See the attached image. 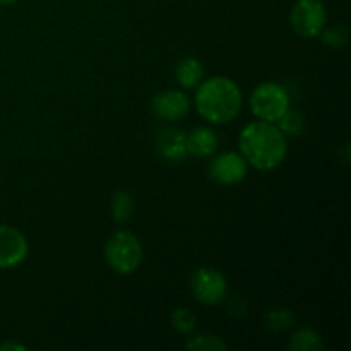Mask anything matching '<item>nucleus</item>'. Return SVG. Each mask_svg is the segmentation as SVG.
<instances>
[{"label":"nucleus","mask_w":351,"mask_h":351,"mask_svg":"<svg viewBox=\"0 0 351 351\" xmlns=\"http://www.w3.org/2000/svg\"><path fill=\"white\" fill-rule=\"evenodd\" d=\"M239 146L247 163L263 171L280 167L288 153L287 136H283L274 123L263 120L243 127L239 137Z\"/></svg>","instance_id":"1"},{"label":"nucleus","mask_w":351,"mask_h":351,"mask_svg":"<svg viewBox=\"0 0 351 351\" xmlns=\"http://www.w3.org/2000/svg\"><path fill=\"white\" fill-rule=\"evenodd\" d=\"M242 91L235 81L225 75H215L197 86L195 108L199 115L211 123H228L242 110Z\"/></svg>","instance_id":"2"},{"label":"nucleus","mask_w":351,"mask_h":351,"mask_svg":"<svg viewBox=\"0 0 351 351\" xmlns=\"http://www.w3.org/2000/svg\"><path fill=\"white\" fill-rule=\"evenodd\" d=\"M143 245L130 232H115L105 245V259L119 274H132L143 263Z\"/></svg>","instance_id":"3"},{"label":"nucleus","mask_w":351,"mask_h":351,"mask_svg":"<svg viewBox=\"0 0 351 351\" xmlns=\"http://www.w3.org/2000/svg\"><path fill=\"white\" fill-rule=\"evenodd\" d=\"M250 110L263 122L276 123L290 110V96L278 82H263L250 95Z\"/></svg>","instance_id":"4"},{"label":"nucleus","mask_w":351,"mask_h":351,"mask_svg":"<svg viewBox=\"0 0 351 351\" xmlns=\"http://www.w3.org/2000/svg\"><path fill=\"white\" fill-rule=\"evenodd\" d=\"M326 7L322 0H297L291 9L290 23L302 38H317L326 26Z\"/></svg>","instance_id":"5"},{"label":"nucleus","mask_w":351,"mask_h":351,"mask_svg":"<svg viewBox=\"0 0 351 351\" xmlns=\"http://www.w3.org/2000/svg\"><path fill=\"white\" fill-rule=\"evenodd\" d=\"M192 295L204 305H216L225 300L226 280L215 267H199L191 278Z\"/></svg>","instance_id":"6"},{"label":"nucleus","mask_w":351,"mask_h":351,"mask_svg":"<svg viewBox=\"0 0 351 351\" xmlns=\"http://www.w3.org/2000/svg\"><path fill=\"white\" fill-rule=\"evenodd\" d=\"M247 175V161L242 154L223 153L216 156L209 165V177L219 185H235Z\"/></svg>","instance_id":"7"},{"label":"nucleus","mask_w":351,"mask_h":351,"mask_svg":"<svg viewBox=\"0 0 351 351\" xmlns=\"http://www.w3.org/2000/svg\"><path fill=\"white\" fill-rule=\"evenodd\" d=\"M29 245L23 233L9 225H0V269H9L23 263Z\"/></svg>","instance_id":"8"},{"label":"nucleus","mask_w":351,"mask_h":351,"mask_svg":"<svg viewBox=\"0 0 351 351\" xmlns=\"http://www.w3.org/2000/svg\"><path fill=\"white\" fill-rule=\"evenodd\" d=\"M191 108L189 96L184 91L177 89H167L160 93L151 101V112L156 119L165 120V122H177Z\"/></svg>","instance_id":"9"},{"label":"nucleus","mask_w":351,"mask_h":351,"mask_svg":"<svg viewBox=\"0 0 351 351\" xmlns=\"http://www.w3.org/2000/svg\"><path fill=\"white\" fill-rule=\"evenodd\" d=\"M158 149L168 161H184L187 156V136L178 129H167L158 139Z\"/></svg>","instance_id":"10"},{"label":"nucleus","mask_w":351,"mask_h":351,"mask_svg":"<svg viewBox=\"0 0 351 351\" xmlns=\"http://www.w3.org/2000/svg\"><path fill=\"white\" fill-rule=\"evenodd\" d=\"M218 134L208 127H197L187 136V153L194 158H208L218 149Z\"/></svg>","instance_id":"11"},{"label":"nucleus","mask_w":351,"mask_h":351,"mask_svg":"<svg viewBox=\"0 0 351 351\" xmlns=\"http://www.w3.org/2000/svg\"><path fill=\"white\" fill-rule=\"evenodd\" d=\"M178 84L184 89H194L204 81V65L201 60L194 57L182 58L175 69Z\"/></svg>","instance_id":"12"},{"label":"nucleus","mask_w":351,"mask_h":351,"mask_svg":"<svg viewBox=\"0 0 351 351\" xmlns=\"http://www.w3.org/2000/svg\"><path fill=\"white\" fill-rule=\"evenodd\" d=\"M288 348L293 351H321L324 348V343L317 331L311 328H300L290 338Z\"/></svg>","instance_id":"13"},{"label":"nucleus","mask_w":351,"mask_h":351,"mask_svg":"<svg viewBox=\"0 0 351 351\" xmlns=\"http://www.w3.org/2000/svg\"><path fill=\"white\" fill-rule=\"evenodd\" d=\"M112 218L119 223L129 221L134 213V199L129 192H117L112 197Z\"/></svg>","instance_id":"14"},{"label":"nucleus","mask_w":351,"mask_h":351,"mask_svg":"<svg viewBox=\"0 0 351 351\" xmlns=\"http://www.w3.org/2000/svg\"><path fill=\"white\" fill-rule=\"evenodd\" d=\"M185 348L192 351H225L228 346L216 335H197L187 341Z\"/></svg>","instance_id":"15"},{"label":"nucleus","mask_w":351,"mask_h":351,"mask_svg":"<svg viewBox=\"0 0 351 351\" xmlns=\"http://www.w3.org/2000/svg\"><path fill=\"white\" fill-rule=\"evenodd\" d=\"M295 322L293 312L288 308H273L266 314V326L274 332L285 331V329L291 328Z\"/></svg>","instance_id":"16"},{"label":"nucleus","mask_w":351,"mask_h":351,"mask_svg":"<svg viewBox=\"0 0 351 351\" xmlns=\"http://www.w3.org/2000/svg\"><path fill=\"white\" fill-rule=\"evenodd\" d=\"M276 123V127L283 132V136H298L305 129L304 117L297 112H291V110H288Z\"/></svg>","instance_id":"17"},{"label":"nucleus","mask_w":351,"mask_h":351,"mask_svg":"<svg viewBox=\"0 0 351 351\" xmlns=\"http://www.w3.org/2000/svg\"><path fill=\"white\" fill-rule=\"evenodd\" d=\"M171 324L182 335H191L195 329V315L189 308L180 307L171 314Z\"/></svg>","instance_id":"18"},{"label":"nucleus","mask_w":351,"mask_h":351,"mask_svg":"<svg viewBox=\"0 0 351 351\" xmlns=\"http://www.w3.org/2000/svg\"><path fill=\"white\" fill-rule=\"evenodd\" d=\"M319 36L322 38V41H324L328 47L338 48V50L348 43V29H346L345 26H341V24L328 27V29H322V33L319 34Z\"/></svg>","instance_id":"19"},{"label":"nucleus","mask_w":351,"mask_h":351,"mask_svg":"<svg viewBox=\"0 0 351 351\" xmlns=\"http://www.w3.org/2000/svg\"><path fill=\"white\" fill-rule=\"evenodd\" d=\"M7 350H16V351H24L26 346L21 345V343H14V341H7L0 345V351H7Z\"/></svg>","instance_id":"20"},{"label":"nucleus","mask_w":351,"mask_h":351,"mask_svg":"<svg viewBox=\"0 0 351 351\" xmlns=\"http://www.w3.org/2000/svg\"><path fill=\"white\" fill-rule=\"evenodd\" d=\"M14 2H17V0H0V5H10Z\"/></svg>","instance_id":"21"}]
</instances>
